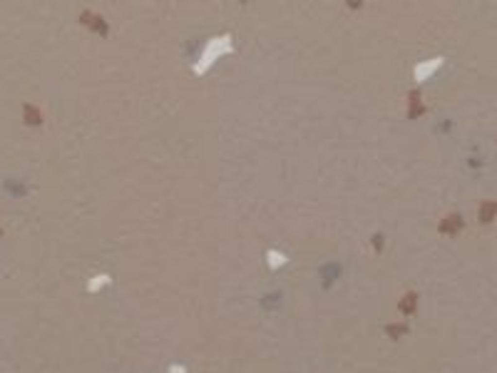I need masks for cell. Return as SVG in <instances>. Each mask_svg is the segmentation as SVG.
Masks as SVG:
<instances>
[{
    "label": "cell",
    "mask_w": 497,
    "mask_h": 373,
    "mask_svg": "<svg viewBox=\"0 0 497 373\" xmlns=\"http://www.w3.org/2000/svg\"><path fill=\"white\" fill-rule=\"evenodd\" d=\"M495 212H497V204H495V202L482 204V206H480V221H482V224H485V221H492V219H495Z\"/></svg>",
    "instance_id": "cell-1"
},
{
    "label": "cell",
    "mask_w": 497,
    "mask_h": 373,
    "mask_svg": "<svg viewBox=\"0 0 497 373\" xmlns=\"http://www.w3.org/2000/svg\"><path fill=\"white\" fill-rule=\"evenodd\" d=\"M460 226H463V219H460L458 214H452V219L443 224V232H445V229H447V232H458Z\"/></svg>",
    "instance_id": "cell-2"
}]
</instances>
